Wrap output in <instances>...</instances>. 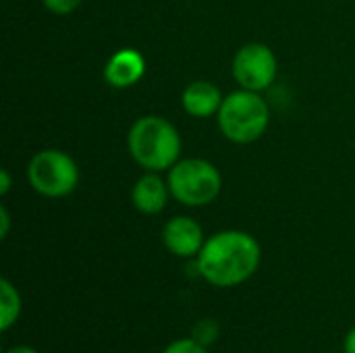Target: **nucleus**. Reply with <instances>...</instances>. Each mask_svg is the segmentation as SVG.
Returning a JSON list of instances; mask_svg holds the SVG:
<instances>
[{
    "instance_id": "obj_1",
    "label": "nucleus",
    "mask_w": 355,
    "mask_h": 353,
    "mask_svg": "<svg viewBox=\"0 0 355 353\" xmlns=\"http://www.w3.org/2000/svg\"><path fill=\"white\" fill-rule=\"evenodd\" d=\"M262 262L258 239L245 231L229 229L206 239L196 258L200 277L218 289L239 287L250 281Z\"/></svg>"
},
{
    "instance_id": "obj_2",
    "label": "nucleus",
    "mask_w": 355,
    "mask_h": 353,
    "mask_svg": "<svg viewBox=\"0 0 355 353\" xmlns=\"http://www.w3.org/2000/svg\"><path fill=\"white\" fill-rule=\"evenodd\" d=\"M131 158L146 171H171L181 156V135L173 123L162 117L148 114L137 119L127 135Z\"/></svg>"
},
{
    "instance_id": "obj_3",
    "label": "nucleus",
    "mask_w": 355,
    "mask_h": 353,
    "mask_svg": "<svg viewBox=\"0 0 355 353\" xmlns=\"http://www.w3.org/2000/svg\"><path fill=\"white\" fill-rule=\"evenodd\" d=\"M220 133L233 144H252L260 139L270 121V110L258 92L237 89L223 100L216 114Z\"/></svg>"
},
{
    "instance_id": "obj_4",
    "label": "nucleus",
    "mask_w": 355,
    "mask_h": 353,
    "mask_svg": "<svg viewBox=\"0 0 355 353\" xmlns=\"http://www.w3.org/2000/svg\"><path fill=\"white\" fill-rule=\"evenodd\" d=\"M171 196L189 208L212 204L223 189L218 169L204 158H183L168 171Z\"/></svg>"
},
{
    "instance_id": "obj_5",
    "label": "nucleus",
    "mask_w": 355,
    "mask_h": 353,
    "mask_svg": "<svg viewBox=\"0 0 355 353\" xmlns=\"http://www.w3.org/2000/svg\"><path fill=\"white\" fill-rule=\"evenodd\" d=\"M29 185L44 198H64L79 183L75 160L62 150H42L27 164Z\"/></svg>"
},
{
    "instance_id": "obj_6",
    "label": "nucleus",
    "mask_w": 355,
    "mask_h": 353,
    "mask_svg": "<svg viewBox=\"0 0 355 353\" xmlns=\"http://www.w3.org/2000/svg\"><path fill=\"white\" fill-rule=\"evenodd\" d=\"M279 62L275 52L264 44H245L233 58V77L241 89L264 92L277 79Z\"/></svg>"
},
{
    "instance_id": "obj_7",
    "label": "nucleus",
    "mask_w": 355,
    "mask_h": 353,
    "mask_svg": "<svg viewBox=\"0 0 355 353\" xmlns=\"http://www.w3.org/2000/svg\"><path fill=\"white\" fill-rule=\"evenodd\" d=\"M164 248L177 258H198L206 239L200 223L191 216H173L162 229Z\"/></svg>"
},
{
    "instance_id": "obj_8",
    "label": "nucleus",
    "mask_w": 355,
    "mask_h": 353,
    "mask_svg": "<svg viewBox=\"0 0 355 353\" xmlns=\"http://www.w3.org/2000/svg\"><path fill=\"white\" fill-rule=\"evenodd\" d=\"M146 73V58L135 48H121L116 50L106 67H104V79L108 85L116 89H125L135 85Z\"/></svg>"
},
{
    "instance_id": "obj_9",
    "label": "nucleus",
    "mask_w": 355,
    "mask_h": 353,
    "mask_svg": "<svg viewBox=\"0 0 355 353\" xmlns=\"http://www.w3.org/2000/svg\"><path fill=\"white\" fill-rule=\"evenodd\" d=\"M171 196L168 181H164L158 173L148 171L131 189V202L141 214H160L166 208Z\"/></svg>"
},
{
    "instance_id": "obj_10",
    "label": "nucleus",
    "mask_w": 355,
    "mask_h": 353,
    "mask_svg": "<svg viewBox=\"0 0 355 353\" xmlns=\"http://www.w3.org/2000/svg\"><path fill=\"white\" fill-rule=\"evenodd\" d=\"M223 100L225 98H223L220 89L210 81H193L183 89V96H181L183 110L196 119H206V117L218 114Z\"/></svg>"
},
{
    "instance_id": "obj_11",
    "label": "nucleus",
    "mask_w": 355,
    "mask_h": 353,
    "mask_svg": "<svg viewBox=\"0 0 355 353\" xmlns=\"http://www.w3.org/2000/svg\"><path fill=\"white\" fill-rule=\"evenodd\" d=\"M23 300L19 289L4 277L0 281V331L8 333L21 318Z\"/></svg>"
},
{
    "instance_id": "obj_12",
    "label": "nucleus",
    "mask_w": 355,
    "mask_h": 353,
    "mask_svg": "<svg viewBox=\"0 0 355 353\" xmlns=\"http://www.w3.org/2000/svg\"><path fill=\"white\" fill-rule=\"evenodd\" d=\"M218 335H220V329H218V322L216 320H212V318H202V320H198L196 325H193V331H191V339H196L198 343H202V345H206V347H210L216 339H218Z\"/></svg>"
},
{
    "instance_id": "obj_13",
    "label": "nucleus",
    "mask_w": 355,
    "mask_h": 353,
    "mask_svg": "<svg viewBox=\"0 0 355 353\" xmlns=\"http://www.w3.org/2000/svg\"><path fill=\"white\" fill-rule=\"evenodd\" d=\"M162 353H210V347L198 343L191 337H185V339H175L173 343H168Z\"/></svg>"
},
{
    "instance_id": "obj_14",
    "label": "nucleus",
    "mask_w": 355,
    "mask_h": 353,
    "mask_svg": "<svg viewBox=\"0 0 355 353\" xmlns=\"http://www.w3.org/2000/svg\"><path fill=\"white\" fill-rule=\"evenodd\" d=\"M44 2V6L50 10V12H54V15H69V12H73L83 0H42Z\"/></svg>"
},
{
    "instance_id": "obj_15",
    "label": "nucleus",
    "mask_w": 355,
    "mask_h": 353,
    "mask_svg": "<svg viewBox=\"0 0 355 353\" xmlns=\"http://www.w3.org/2000/svg\"><path fill=\"white\" fill-rule=\"evenodd\" d=\"M8 231H10V214L2 206L0 208V239H6L8 237Z\"/></svg>"
},
{
    "instance_id": "obj_16",
    "label": "nucleus",
    "mask_w": 355,
    "mask_h": 353,
    "mask_svg": "<svg viewBox=\"0 0 355 353\" xmlns=\"http://www.w3.org/2000/svg\"><path fill=\"white\" fill-rule=\"evenodd\" d=\"M343 353H355V327H352L343 339Z\"/></svg>"
},
{
    "instance_id": "obj_17",
    "label": "nucleus",
    "mask_w": 355,
    "mask_h": 353,
    "mask_svg": "<svg viewBox=\"0 0 355 353\" xmlns=\"http://www.w3.org/2000/svg\"><path fill=\"white\" fill-rule=\"evenodd\" d=\"M8 189H10V175L6 169H2L0 171V196H6Z\"/></svg>"
},
{
    "instance_id": "obj_18",
    "label": "nucleus",
    "mask_w": 355,
    "mask_h": 353,
    "mask_svg": "<svg viewBox=\"0 0 355 353\" xmlns=\"http://www.w3.org/2000/svg\"><path fill=\"white\" fill-rule=\"evenodd\" d=\"M4 353H40L37 350H33V347H29V345H12V347H8Z\"/></svg>"
}]
</instances>
